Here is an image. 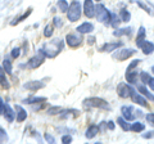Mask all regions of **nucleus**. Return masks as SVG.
Instances as JSON below:
<instances>
[{"mask_svg": "<svg viewBox=\"0 0 154 144\" xmlns=\"http://www.w3.org/2000/svg\"><path fill=\"white\" fill-rule=\"evenodd\" d=\"M76 30H77V32H80V33H88V32H91L94 30V26L91 25V23H89V22H85V23H82V25H80Z\"/></svg>", "mask_w": 154, "mask_h": 144, "instance_id": "14", "label": "nucleus"}, {"mask_svg": "<svg viewBox=\"0 0 154 144\" xmlns=\"http://www.w3.org/2000/svg\"><path fill=\"white\" fill-rule=\"evenodd\" d=\"M45 84L44 83H40V81H30V83H27L23 85V88L25 89H28V90H38L41 88H44Z\"/></svg>", "mask_w": 154, "mask_h": 144, "instance_id": "12", "label": "nucleus"}, {"mask_svg": "<svg viewBox=\"0 0 154 144\" xmlns=\"http://www.w3.org/2000/svg\"><path fill=\"white\" fill-rule=\"evenodd\" d=\"M139 62H140V59H135V61H132V62H131V64H130V66L127 67V71H131V70H134L135 67H136V66L139 64Z\"/></svg>", "mask_w": 154, "mask_h": 144, "instance_id": "35", "label": "nucleus"}, {"mask_svg": "<svg viewBox=\"0 0 154 144\" xmlns=\"http://www.w3.org/2000/svg\"><path fill=\"white\" fill-rule=\"evenodd\" d=\"M4 105H5V103H4L3 98L0 97V114H3V112H4Z\"/></svg>", "mask_w": 154, "mask_h": 144, "instance_id": "39", "label": "nucleus"}, {"mask_svg": "<svg viewBox=\"0 0 154 144\" xmlns=\"http://www.w3.org/2000/svg\"><path fill=\"white\" fill-rule=\"evenodd\" d=\"M145 117H146V121L150 124L152 126H154V113H148Z\"/></svg>", "mask_w": 154, "mask_h": 144, "instance_id": "34", "label": "nucleus"}, {"mask_svg": "<svg viewBox=\"0 0 154 144\" xmlns=\"http://www.w3.org/2000/svg\"><path fill=\"white\" fill-rule=\"evenodd\" d=\"M95 42V37H93V36H90V37H88V44H90V45H93Z\"/></svg>", "mask_w": 154, "mask_h": 144, "instance_id": "46", "label": "nucleus"}, {"mask_svg": "<svg viewBox=\"0 0 154 144\" xmlns=\"http://www.w3.org/2000/svg\"><path fill=\"white\" fill-rule=\"evenodd\" d=\"M58 7H59L62 12H67L69 5H68V3H67V0H59V2H58Z\"/></svg>", "mask_w": 154, "mask_h": 144, "instance_id": "27", "label": "nucleus"}, {"mask_svg": "<svg viewBox=\"0 0 154 144\" xmlns=\"http://www.w3.org/2000/svg\"><path fill=\"white\" fill-rule=\"evenodd\" d=\"M85 107H90V108H103V109H108L109 104L108 102H105L102 98H89L85 100Z\"/></svg>", "mask_w": 154, "mask_h": 144, "instance_id": "3", "label": "nucleus"}, {"mask_svg": "<svg viewBox=\"0 0 154 144\" xmlns=\"http://www.w3.org/2000/svg\"><path fill=\"white\" fill-rule=\"evenodd\" d=\"M145 126H144V124L141 122H135L132 125H130V130L131 131H135V133H139V131H143Z\"/></svg>", "mask_w": 154, "mask_h": 144, "instance_id": "24", "label": "nucleus"}, {"mask_svg": "<svg viewBox=\"0 0 154 144\" xmlns=\"http://www.w3.org/2000/svg\"><path fill=\"white\" fill-rule=\"evenodd\" d=\"M68 20L71 22H76V21H79L80 20V17H81V5H80V3L79 2H72L71 3V5L68 7Z\"/></svg>", "mask_w": 154, "mask_h": 144, "instance_id": "2", "label": "nucleus"}, {"mask_svg": "<svg viewBox=\"0 0 154 144\" xmlns=\"http://www.w3.org/2000/svg\"><path fill=\"white\" fill-rule=\"evenodd\" d=\"M98 133H99V127H98V126H95V125H91V126L88 129V130H86L85 136L88 138V139H93Z\"/></svg>", "mask_w": 154, "mask_h": 144, "instance_id": "19", "label": "nucleus"}, {"mask_svg": "<svg viewBox=\"0 0 154 144\" xmlns=\"http://www.w3.org/2000/svg\"><path fill=\"white\" fill-rule=\"evenodd\" d=\"M117 122H118L119 126L122 127V130H123V131H128V130H130V125H128V122H126V120H125V118L118 117Z\"/></svg>", "mask_w": 154, "mask_h": 144, "instance_id": "26", "label": "nucleus"}, {"mask_svg": "<svg viewBox=\"0 0 154 144\" xmlns=\"http://www.w3.org/2000/svg\"><path fill=\"white\" fill-rule=\"evenodd\" d=\"M72 142V138H71V135H64L63 138H62V143H71Z\"/></svg>", "mask_w": 154, "mask_h": 144, "instance_id": "38", "label": "nucleus"}, {"mask_svg": "<svg viewBox=\"0 0 154 144\" xmlns=\"http://www.w3.org/2000/svg\"><path fill=\"white\" fill-rule=\"evenodd\" d=\"M95 16H96V18H98L99 22L105 23V25L110 23V13L104 8V5L95 7Z\"/></svg>", "mask_w": 154, "mask_h": 144, "instance_id": "4", "label": "nucleus"}, {"mask_svg": "<svg viewBox=\"0 0 154 144\" xmlns=\"http://www.w3.org/2000/svg\"><path fill=\"white\" fill-rule=\"evenodd\" d=\"M107 127L109 129V130H114V124H113V121H108L107 122Z\"/></svg>", "mask_w": 154, "mask_h": 144, "instance_id": "43", "label": "nucleus"}, {"mask_svg": "<svg viewBox=\"0 0 154 144\" xmlns=\"http://www.w3.org/2000/svg\"><path fill=\"white\" fill-rule=\"evenodd\" d=\"M19 50H21L19 48H14V49L12 50V58H18L19 54H21V52Z\"/></svg>", "mask_w": 154, "mask_h": 144, "instance_id": "36", "label": "nucleus"}, {"mask_svg": "<svg viewBox=\"0 0 154 144\" xmlns=\"http://www.w3.org/2000/svg\"><path fill=\"white\" fill-rule=\"evenodd\" d=\"M110 25H112L114 28H117L119 25V20L116 14H110Z\"/></svg>", "mask_w": 154, "mask_h": 144, "instance_id": "29", "label": "nucleus"}, {"mask_svg": "<svg viewBox=\"0 0 154 144\" xmlns=\"http://www.w3.org/2000/svg\"><path fill=\"white\" fill-rule=\"evenodd\" d=\"M3 139H7V134L4 133V130L2 127H0V140H3Z\"/></svg>", "mask_w": 154, "mask_h": 144, "instance_id": "42", "label": "nucleus"}, {"mask_svg": "<svg viewBox=\"0 0 154 144\" xmlns=\"http://www.w3.org/2000/svg\"><path fill=\"white\" fill-rule=\"evenodd\" d=\"M121 112L123 114L125 120H127V121H132V120L135 118V116H134V108L131 107V105H123V107L121 108Z\"/></svg>", "mask_w": 154, "mask_h": 144, "instance_id": "11", "label": "nucleus"}, {"mask_svg": "<svg viewBox=\"0 0 154 144\" xmlns=\"http://www.w3.org/2000/svg\"><path fill=\"white\" fill-rule=\"evenodd\" d=\"M137 4H139V5H140V7H141V8H143V9H144V11H145L146 13H150V9H148V8L145 7V5H144V4H143V3H140V2H137Z\"/></svg>", "mask_w": 154, "mask_h": 144, "instance_id": "44", "label": "nucleus"}, {"mask_svg": "<svg viewBox=\"0 0 154 144\" xmlns=\"http://www.w3.org/2000/svg\"><path fill=\"white\" fill-rule=\"evenodd\" d=\"M131 32H132V30L130 27H125V28H121V30H116L114 32H113V35L114 36H122V35H131Z\"/></svg>", "mask_w": 154, "mask_h": 144, "instance_id": "22", "label": "nucleus"}, {"mask_svg": "<svg viewBox=\"0 0 154 144\" xmlns=\"http://www.w3.org/2000/svg\"><path fill=\"white\" fill-rule=\"evenodd\" d=\"M45 139H46V140L49 142V143H55V139L53 138L51 135H49V134H45Z\"/></svg>", "mask_w": 154, "mask_h": 144, "instance_id": "40", "label": "nucleus"}, {"mask_svg": "<svg viewBox=\"0 0 154 144\" xmlns=\"http://www.w3.org/2000/svg\"><path fill=\"white\" fill-rule=\"evenodd\" d=\"M44 35H45L46 37H50V36L53 35V28H51V26H46V27H45Z\"/></svg>", "mask_w": 154, "mask_h": 144, "instance_id": "33", "label": "nucleus"}, {"mask_svg": "<svg viewBox=\"0 0 154 144\" xmlns=\"http://www.w3.org/2000/svg\"><path fill=\"white\" fill-rule=\"evenodd\" d=\"M3 70L5 71V74H12V71H13V66H12V62L9 61V59H4L3 61Z\"/></svg>", "mask_w": 154, "mask_h": 144, "instance_id": "23", "label": "nucleus"}, {"mask_svg": "<svg viewBox=\"0 0 154 144\" xmlns=\"http://www.w3.org/2000/svg\"><path fill=\"white\" fill-rule=\"evenodd\" d=\"M135 53H136V50H134V49H122V50H118L116 54H113V58L118 61H125L130 58L131 55H134Z\"/></svg>", "mask_w": 154, "mask_h": 144, "instance_id": "7", "label": "nucleus"}, {"mask_svg": "<svg viewBox=\"0 0 154 144\" xmlns=\"http://www.w3.org/2000/svg\"><path fill=\"white\" fill-rule=\"evenodd\" d=\"M154 136V131H149L148 134H143V138H145V139H150Z\"/></svg>", "mask_w": 154, "mask_h": 144, "instance_id": "41", "label": "nucleus"}, {"mask_svg": "<svg viewBox=\"0 0 154 144\" xmlns=\"http://www.w3.org/2000/svg\"><path fill=\"white\" fill-rule=\"evenodd\" d=\"M137 76H139V74L136 71H127L126 72V80L128 81V84H135L137 81Z\"/></svg>", "mask_w": 154, "mask_h": 144, "instance_id": "20", "label": "nucleus"}, {"mask_svg": "<svg viewBox=\"0 0 154 144\" xmlns=\"http://www.w3.org/2000/svg\"><path fill=\"white\" fill-rule=\"evenodd\" d=\"M62 48H63V42L59 41V40H55V41H51L49 42L48 45H45L44 49H41L44 52L45 57H49V58H54V57L62 50Z\"/></svg>", "mask_w": 154, "mask_h": 144, "instance_id": "1", "label": "nucleus"}, {"mask_svg": "<svg viewBox=\"0 0 154 144\" xmlns=\"http://www.w3.org/2000/svg\"><path fill=\"white\" fill-rule=\"evenodd\" d=\"M46 100L45 98H30V99H25V103L28 104H32V103H40V102H44Z\"/></svg>", "mask_w": 154, "mask_h": 144, "instance_id": "30", "label": "nucleus"}, {"mask_svg": "<svg viewBox=\"0 0 154 144\" xmlns=\"http://www.w3.org/2000/svg\"><path fill=\"white\" fill-rule=\"evenodd\" d=\"M139 92H140L143 95H145L146 98H149V99L152 100V102H154V95L149 93L148 90H146V88H145V86H144V85H140V86H139Z\"/></svg>", "mask_w": 154, "mask_h": 144, "instance_id": "25", "label": "nucleus"}, {"mask_svg": "<svg viewBox=\"0 0 154 144\" xmlns=\"http://www.w3.org/2000/svg\"><path fill=\"white\" fill-rule=\"evenodd\" d=\"M140 79H141V81H143L144 84H148V81H149V79H150V76H149L148 72H141V74H140Z\"/></svg>", "mask_w": 154, "mask_h": 144, "instance_id": "31", "label": "nucleus"}, {"mask_svg": "<svg viewBox=\"0 0 154 144\" xmlns=\"http://www.w3.org/2000/svg\"><path fill=\"white\" fill-rule=\"evenodd\" d=\"M144 41H145V28L140 27L139 28V32H137V37H136V45L140 48Z\"/></svg>", "mask_w": 154, "mask_h": 144, "instance_id": "18", "label": "nucleus"}, {"mask_svg": "<svg viewBox=\"0 0 154 144\" xmlns=\"http://www.w3.org/2000/svg\"><path fill=\"white\" fill-rule=\"evenodd\" d=\"M59 111H60L59 107H50L49 109H48V113L49 114H57V113H59Z\"/></svg>", "mask_w": 154, "mask_h": 144, "instance_id": "32", "label": "nucleus"}, {"mask_svg": "<svg viewBox=\"0 0 154 144\" xmlns=\"http://www.w3.org/2000/svg\"><path fill=\"white\" fill-rule=\"evenodd\" d=\"M84 13L88 18H93L95 16V5L93 0H85L84 2Z\"/></svg>", "mask_w": 154, "mask_h": 144, "instance_id": "8", "label": "nucleus"}, {"mask_svg": "<svg viewBox=\"0 0 154 144\" xmlns=\"http://www.w3.org/2000/svg\"><path fill=\"white\" fill-rule=\"evenodd\" d=\"M148 84H149V86H150V88L154 90V77H150V79H149Z\"/></svg>", "mask_w": 154, "mask_h": 144, "instance_id": "45", "label": "nucleus"}, {"mask_svg": "<svg viewBox=\"0 0 154 144\" xmlns=\"http://www.w3.org/2000/svg\"><path fill=\"white\" fill-rule=\"evenodd\" d=\"M135 92V90L131 88V86H128L127 84H119L118 88H117V93L121 98H128L131 97V94Z\"/></svg>", "mask_w": 154, "mask_h": 144, "instance_id": "6", "label": "nucleus"}, {"mask_svg": "<svg viewBox=\"0 0 154 144\" xmlns=\"http://www.w3.org/2000/svg\"><path fill=\"white\" fill-rule=\"evenodd\" d=\"M3 114L5 116V120L8 122H13L14 120H16V112L12 109V107L9 104H5L4 105V112Z\"/></svg>", "mask_w": 154, "mask_h": 144, "instance_id": "10", "label": "nucleus"}, {"mask_svg": "<svg viewBox=\"0 0 154 144\" xmlns=\"http://www.w3.org/2000/svg\"><path fill=\"white\" fill-rule=\"evenodd\" d=\"M152 71H153V72H154V67H152Z\"/></svg>", "mask_w": 154, "mask_h": 144, "instance_id": "47", "label": "nucleus"}, {"mask_svg": "<svg viewBox=\"0 0 154 144\" xmlns=\"http://www.w3.org/2000/svg\"><path fill=\"white\" fill-rule=\"evenodd\" d=\"M96 2H100V0H96Z\"/></svg>", "mask_w": 154, "mask_h": 144, "instance_id": "48", "label": "nucleus"}, {"mask_svg": "<svg viewBox=\"0 0 154 144\" xmlns=\"http://www.w3.org/2000/svg\"><path fill=\"white\" fill-rule=\"evenodd\" d=\"M53 23H54V26H57V27H62V21H60L59 17H54V18H53Z\"/></svg>", "mask_w": 154, "mask_h": 144, "instance_id": "37", "label": "nucleus"}, {"mask_svg": "<svg viewBox=\"0 0 154 144\" xmlns=\"http://www.w3.org/2000/svg\"><path fill=\"white\" fill-rule=\"evenodd\" d=\"M131 99H132V102L134 103H136V104H140L143 105V107H148V103H146V100L144 99L140 94H137L136 92H134L131 94Z\"/></svg>", "mask_w": 154, "mask_h": 144, "instance_id": "13", "label": "nucleus"}, {"mask_svg": "<svg viewBox=\"0 0 154 144\" xmlns=\"http://www.w3.org/2000/svg\"><path fill=\"white\" fill-rule=\"evenodd\" d=\"M66 41L71 48H76V46L81 45V42H82V37L77 36V35H75V33H69V35H67Z\"/></svg>", "mask_w": 154, "mask_h": 144, "instance_id": "9", "label": "nucleus"}, {"mask_svg": "<svg viewBox=\"0 0 154 144\" xmlns=\"http://www.w3.org/2000/svg\"><path fill=\"white\" fill-rule=\"evenodd\" d=\"M0 85L3 86V88H5V89H9V81L7 79V76H5V71L3 70V67L0 66Z\"/></svg>", "mask_w": 154, "mask_h": 144, "instance_id": "17", "label": "nucleus"}, {"mask_svg": "<svg viewBox=\"0 0 154 144\" xmlns=\"http://www.w3.org/2000/svg\"><path fill=\"white\" fill-rule=\"evenodd\" d=\"M130 18H131V14H130L126 9H122V11H121V20L123 22H128Z\"/></svg>", "mask_w": 154, "mask_h": 144, "instance_id": "28", "label": "nucleus"}, {"mask_svg": "<svg viewBox=\"0 0 154 144\" xmlns=\"http://www.w3.org/2000/svg\"><path fill=\"white\" fill-rule=\"evenodd\" d=\"M44 59H45V54L42 50H40L37 55L32 57V58L28 61V67H30V68H37V67L44 62Z\"/></svg>", "mask_w": 154, "mask_h": 144, "instance_id": "5", "label": "nucleus"}, {"mask_svg": "<svg viewBox=\"0 0 154 144\" xmlns=\"http://www.w3.org/2000/svg\"><path fill=\"white\" fill-rule=\"evenodd\" d=\"M140 48H141L144 54H152V53L154 52V44L150 41H144Z\"/></svg>", "mask_w": 154, "mask_h": 144, "instance_id": "16", "label": "nucleus"}, {"mask_svg": "<svg viewBox=\"0 0 154 144\" xmlns=\"http://www.w3.org/2000/svg\"><path fill=\"white\" fill-rule=\"evenodd\" d=\"M121 45H122V42H108V44H104L100 48V52H112V50H116Z\"/></svg>", "mask_w": 154, "mask_h": 144, "instance_id": "15", "label": "nucleus"}, {"mask_svg": "<svg viewBox=\"0 0 154 144\" xmlns=\"http://www.w3.org/2000/svg\"><path fill=\"white\" fill-rule=\"evenodd\" d=\"M18 109V112H17V116H16V120L18 122H22V121H25V120L27 118V112L23 109L22 107H19V105H17L16 107Z\"/></svg>", "mask_w": 154, "mask_h": 144, "instance_id": "21", "label": "nucleus"}]
</instances>
